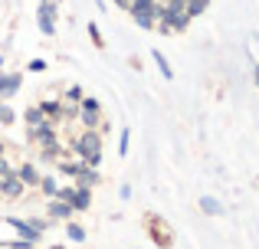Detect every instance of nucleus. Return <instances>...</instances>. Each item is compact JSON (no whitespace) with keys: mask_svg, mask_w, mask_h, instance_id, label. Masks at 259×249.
Here are the masks:
<instances>
[{"mask_svg":"<svg viewBox=\"0 0 259 249\" xmlns=\"http://www.w3.org/2000/svg\"><path fill=\"white\" fill-rule=\"evenodd\" d=\"M72 151L82 158V164L85 167H99V161H102V138L95 131H85V134H79L76 141H72Z\"/></svg>","mask_w":259,"mask_h":249,"instance_id":"f257e3e1","label":"nucleus"},{"mask_svg":"<svg viewBox=\"0 0 259 249\" xmlns=\"http://www.w3.org/2000/svg\"><path fill=\"white\" fill-rule=\"evenodd\" d=\"M187 13H184V4H177V0H171L164 10V33H174V30H184L187 26Z\"/></svg>","mask_w":259,"mask_h":249,"instance_id":"f03ea898","label":"nucleus"},{"mask_svg":"<svg viewBox=\"0 0 259 249\" xmlns=\"http://www.w3.org/2000/svg\"><path fill=\"white\" fill-rule=\"evenodd\" d=\"M26 190V187L23 184H20V177H17V174H7V177L4 180H0V197H10V200H17L20 197V193H23Z\"/></svg>","mask_w":259,"mask_h":249,"instance_id":"7ed1b4c3","label":"nucleus"},{"mask_svg":"<svg viewBox=\"0 0 259 249\" xmlns=\"http://www.w3.org/2000/svg\"><path fill=\"white\" fill-rule=\"evenodd\" d=\"M89 204H92L89 187H72V197H69V207H72V210H89Z\"/></svg>","mask_w":259,"mask_h":249,"instance_id":"20e7f679","label":"nucleus"},{"mask_svg":"<svg viewBox=\"0 0 259 249\" xmlns=\"http://www.w3.org/2000/svg\"><path fill=\"white\" fill-rule=\"evenodd\" d=\"M53 20H56V10H53V4H43V7H39V30H43L46 36L56 30V23H53Z\"/></svg>","mask_w":259,"mask_h":249,"instance_id":"39448f33","label":"nucleus"},{"mask_svg":"<svg viewBox=\"0 0 259 249\" xmlns=\"http://www.w3.org/2000/svg\"><path fill=\"white\" fill-rule=\"evenodd\" d=\"M10 226H13V230H17L23 239H26V243H36V239H39V230H36V226L23 223V220H17V217H10Z\"/></svg>","mask_w":259,"mask_h":249,"instance_id":"423d86ee","label":"nucleus"},{"mask_svg":"<svg viewBox=\"0 0 259 249\" xmlns=\"http://www.w3.org/2000/svg\"><path fill=\"white\" fill-rule=\"evenodd\" d=\"M46 213H50L53 220H72V207L63 204V200H53V204L46 207Z\"/></svg>","mask_w":259,"mask_h":249,"instance_id":"0eeeda50","label":"nucleus"},{"mask_svg":"<svg viewBox=\"0 0 259 249\" xmlns=\"http://www.w3.org/2000/svg\"><path fill=\"white\" fill-rule=\"evenodd\" d=\"M20 89V72H7L0 76V95H13Z\"/></svg>","mask_w":259,"mask_h":249,"instance_id":"6e6552de","label":"nucleus"},{"mask_svg":"<svg viewBox=\"0 0 259 249\" xmlns=\"http://www.w3.org/2000/svg\"><path fill=\"white\" fill-rule=\"evenodd\" d=\"M13 174L20 177V184H23V187L26 184H39V174H36V167H33V164H20Z\"/></svg>","mask_w":259,"mask_h":249,"instance_id":"1a4fd4ad","label":"nucleus"},{"mask_svg":"<svg viewBox=\"0 0 259 249\" xmlns=\"http://www.w3.org/2000/svg\"><path fill=\"white\" fill-rule=\"evenodd\" d=\"M59 171H63L66 177H82L89 167L82 164V161H59Z\"/></svg>","mask_w":259,"mask_h":249,"instance_id":"9d476101","label":"nucleus"},{"mask_svg":"<svg viewBox=\"0 0 259 249\" xmlns=\"http://www.w3.org/2000/svg\"><path fill=\"white\" fill-rule=\"evenodd\" d=\"M200 210H203V213H210V217H220V213H223V207L217 204L213 197H203V200H200Z\"/></svg>","mask_w":259,"mask_h":249,"instance_id":"9b49d317","label":"nucleus"},{"mask_svg":"<svg viewBox=\"0 0 259 249\" xmlns=\"http://www.w3.org/2000/svg\"><path fill=\"white\" fill-rule=\"evenodd\" d=\"M207 4H210V0H187L184 13H187V17H197V13H203V10H207Z\"/></svg>","mask_w":259,"mask_h":249,"instance_id":"f8f14e48","label":"nucleus"},{"mask_svg":"<svg viewBox=\"0 0 259 249\" xmlns=\"http://www.w3.org/2000/svg\"><path fill=\"white\" fill-rule=\"evenodd\" d=\"M132 13H135V17H141V13H154V0H135Z\"/></svg>","mask_w":259,"mask_h":249,"instance_id":"ddd939ff","label":"nucleus"},{"mask_svg":"<svg viewBox=\"0 0 259 249\" xmlns=\"http://www.w3.org/2000/svg\"><path fill=\"white\" fill-rule=\"evenodd\" d=\"M39 190H43V193H50V197H56V193H59V184H56V180H53V177H39Z\"/></svg>","mask_w":259,"mask_h":249,"instance_id":"4468645a","label":"nucleus"},{"mask_svg":"<svg viewBox=\"0 0 259 249\" xmlns=\"http://www.w3.org/2000/svg\"><path fill=\"white\" fill-rule=\"evenodd\" d=\"M79 112H95V115H99V112H102L99 98H79Z\"/></svg>","mask_w":259,"mask_h":249,"instance_id":"2eb2a0df","label":"nucleus"},{"mask_svg":"<svg viewBox=\"0 0 259 249\" xmlns=\"http://www.w3.org/2000/svg\"><path fill=\"white\" fill-rule=\"evenodd\" d=\"M76 118H82L85 128H95V125H99V115H95V112H76Z\"/></svg>","mask_w":259,"mask_h":249,"instance_id":"dca6fc26","label":"nucleus"},{"mask_svg":"<svg viewBox=\"0 0 259 249\" xmlns=\"http://www.w3.org/2000/svg\"><path fill=\"white\" fill-rule=\"evenodd\" d=\"M154 63L161 66V76H164V79H171V76H174V69H171V66H167V59L161 56V53H154Z\"/></svg>","mask_w":259,"mask_h":249,"instance_id":"f3484780","label":"nucleus"},{"mask_svg":"<svg viewBox=\"0 0 259 249\" xmlns=\"http://www.w3.org/2000/svg\"><path fill=\"white\" fill-rule=\"evenodd\" d=\"M0 125H13V109L0 102Z\"/></svg>","mask_w":259,"mask_h":249,"instance_id":"a211bd4d","label":"nucleus"},{"mask_svg":"<svg viewBox=\"0 0 259 249\" xmlns=\"http://www.w3.org/2000/svg\"><path fill=\"white\" fill-rule=\"evenodd\" d=\"M26 122H30V128H33V125H43L46 118H43V112H39V109H30V112H26Z\"/></svg>","mask_w":259,"mask_h":249,"instance_id":"6ab92c4d","label":"nucleus"},{"mask_svg":"<svg viewBox=\"0 0 259 249\" xmlns=\"http://www.w3.org/2000/svg\"><path fill=\"white\" fill-rule=\"evenodd\" d=\"M69 239H72V243H82L85 230H82V226H76V223H69Z\"/></svg>","mask_w":259,"mask_h":249,"instance_id":"aec40b11","label":"nucleus"},{"mask_svg":"<svg viewBox=\"0 0 259 249\" xmlns=\"http://www.w3.org/2000/svg\"><path fill=\"white\" fill-rule=\"evenodd\" d=\"M89 36H92V43L99 46V49H102V46H105V39H102V33H99V26H95V23L89 26Z\"/></svg>","mask_w":259,"mask_h":249,"instance_id":"412c9836","label":"nucleus"},{"mask_svg":"<svg viewBox=\"0 0 259 249\" xmlns=\"http://www.w3.org/2000/svg\"><path fill=\"white\" fill-rule=\"evenodd\" d=\"M138 26L151 30V26H154V13H141V17H138Z\"/></svg>","mask_w":259,"mask_h":249,"instance_id":"4be33fe9","label":"nucleus"},{"mask_svg":"<svg viewBox=\"0 0 259 249\" xmlns=\"http://www.w3.org/2000/svg\"><path fill=\"white\" fill-rule=\"evenodd\" d=\"M118 154H121V158L128 154V128H125V134H121V141H118Z\"/></svg>","mask_w":259,"mask_h":249,"instance_id":"5701e85b","label":"nucleus"},{"mask_svg":"<svg viewBox=\"0 0 259 249\" xmlns=\"http://www.w3.org/2000/svg\"><path fill=\"white\" fill-rule=\"evenodd\" d=\"M151 223H154V226H161V220H151ZM154 236H158V243H161V246L171 243V236H164V233H154Z\"/></svg>","mask_w":259,"mask_h":249,"instance_id":"b1692460","label":"nucleus"},{"mask_svg":"<svg viewBox=\"0 0 259 249\" xmlns=\"http://www.w3.org/2000/svg\"><path fill=\"white\" fill-rule=\"evenodd\" d=\"M30 69H33V72H43V69H46V63H43V59H33Z\"/></svg>","mask_w":259,"mask_h":249,"instance_id":"393cba45","label":"nucleus"},{"mask_svg":"<svg viewBox=\"0 0 259 249\" xmlns=\"http://www.w3.org/2000/svg\"><path fill=\"white\" fill-rule=\"evenodd\" d=\"M115 4H118V7H125V10H132V4H135V0H115Z\"/></svg>","mask_w":259,"mask_h":249,"instance_id":"a878e982","label":"nucleus"},{"mask_svg":"<svg viewBox=\"0 0 259 249\" xmlns=\"http://www.w3.org/2000/svg\"><path fill=\"white\" fill-rule=\"evenodd\" d=\"M253 76H256V85H259V66H256V72H253Z\"/></svg>","mask_w":259,"mask_h":249,"instance_id":"bb28decb","label":"nucleus"},{"mask_svg":"<svg viewBox=\"0 0 259 249\" xmlns=\"http://www.w3.org/2000/svg\"><path fill=\"white\" fill-rule=\"evenodd\" d=\"M0 158H4V144H0Z\"/></svg>","mask_w":259,"mask_h":249,"instance_id":"cd10ccee","label":"nucleus"}]
</instances>
